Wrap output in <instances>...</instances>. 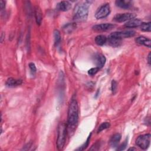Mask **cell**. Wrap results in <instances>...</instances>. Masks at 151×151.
I'll return each instance as SVG.
<instances>
[{
  "label": "cell",
  "mask_w": 151,
  "mask_h": 151,
  "mask_svg": "<svg viewBox=\"0 0 151 151\" xmlns=\"http://www.w3.org/2000/svg\"><path fill=\"white\" fill-rule=\"evenodd\" d=\"M135 41L137 44L140 45H143L148 48H150L151 47V41L150 39L145 37L143 36H140L135 39Z\"/></svg>",
  "instance_id": "8fae6325"
},
{
  "label": "cell",
  "mask_w": 151,
  "mask_h": 151,
  "mask_svg": "<svg viewBox=\"0 0 151 151\" xmlns=\"http://www.w3.org/2000/svg\"><path fill=\"white\" fill-rule=\"evenodd\" d=\"M115 4L116 6L119 8L123 9H128L132 5V1L126 0H117L115 2Z\"/></svg>",
  "instance_id": "2e32d148"
},
{
  "label": "cell",
  "mask_w": 151,
  "mask_h": 151,
  "mask_svg": "<svg viewBox=\"0 0 151 151\" xmlns=\"http://www.w3.org/2000/svg\"><path fill=\"white\" fill-rule=\"evenodd\" d=\"M127 145V139H126L124 141V142H123L120 146H119V147L117 149V150H124V149H126Z\"/></svg>",
  "instance_id": "484cf974"
},
{
  "label": "cell",
  "mask_w": 151,
  "mask_h": 151,
  "mask_svg": "<svg viewBox=\"0 0 151 151\" xmlns=\"http://www.w3.org/2000/svg\"><path fill=\"white\" fill-rule=\"evenodd\" d=\"M135 31L133 30H127L123 31H116L111 33L108 38L110 39H114L117 40H121L123 38H130L133 37L135 35Z\"/></svg>",
  "instance_id": "277c9868"
},
{
  "label": "cell",
  "mask_w": 151,
  "mask_h": 151,
  "mask_svg": "<svg viewBox=\"0 0 151 151\" xmlns=\"http://www.w3.org/2000/svg\"><path fill=\"white\" fill-rule=\"evenodd\" d=\"M0 7H1V10H3L5 8V1H4L2 0L1 1V2H0Z\"/></svg>",
  "instance_id": "83f0119b"
},
{
  "label": "cell",
  "mask_w": 151,
  "mask_h": 151,
  "mask_svg": "<svg viewBox=\"0 0 151 151\" xmlns=\"http://www.w3.org/2000/svg\"><path fill=\"white\" fill-rule=\"evenodd\" d=\"M76 24L75 23H68L63 27V29L65 33L70 34L76 29Z\"/></svg>",
  "instance_id": "e0dca14e"
},
{
  "label": "cell",
  "mask_w": 151,
  "mask_h": 151,
  "mask_svg": "<svg viewBox=\"0 0 151 151\" xmlns=\"http://www.w3.org/2000/svg\"><path fill=\"white\" fill-rule=\"evenodd\" d=\"M99 70H100V68L99 67H94V68H91L90 70H88V74L90 76H94L96 73H98Z\"/></svg>",
  "instance_id": "603a6c76"
},
{
  "label": "cell",
  "mask_w": 151,
  "mask_h": 151,
  "mask_svg": "<svg viewBox=\"0 0 151 151\" xmlns=\"http://www.w3.org/2000/svg\"><path fill=\"white\" fill-rule=\"evenodd\" d=\"M121 139V134L119 133L114 134L110 139L109 144L112 147H116L118 146V144Z\"/></svg>",
  "instance_id": "5bb4252c"
},
{
  "label": "cell",
  "mask_w": 151,
  "mask_h": 151,
  "mask_svg": "<svg viewBox=\"0 0 151 151\" xmlns=\"http://www.w3.org/2000/svg\"><path fill=\"white\" fill-rule=\"evenodd\" d=\"M136 149H134V148H130V149H129V150H135Z\"/></svg>",
  "instance_id": "f546056e"
},
{
  "label": "cell",
  "mask_w": 151,
  "mask_h": 151,
  "mask_svg": "<svg viewBox=\"0 0 151 151\" xmlns=\"http://www.w3.org/2000/svg\"><path fill=\"white\" fill-rule=\"evenodd\" d=\"M67 133V124L64 122L60 123L58 126L57 137L56 141L57 147L58 150L63 149L65 145Z\"/></svg>",
  "instance_id": "3957f363"
},
{
  "label": "cell",
  "mask_w": 151,
  "mask_h": 151,
  "mask_svg": "<svg viewBox=\"0 0 151 151\" xmlns=\"http://www.w3.org/2000/svg\"><path fill=\"white\" fill-rule=\"evenodd\" d=\"M107 41V38L103 35H99L95 38V42L98 45H103Z\"/></svg>",
  "instance_id": "ac0fdd59"
},
{
  "label": "cell",
  "mask_w": 151,
  "mask_h": 151,
  "mask_svg": "<svg viewBox=\"0 0 151 151\" xmlns=\"http://www.w3.org/2000/svg\"><path fill=\"white\" fill-rule=\"evenodd\" d=\"M110 126V123L109 122H104V123H101L99 126V128L97 129V132L99 133L101 132V131H103V130L109 128Z\"/></svg>",
  "instance_id": "7402d4cb"
},
{
  "label": "cell",
  "mask_w": 151,
  "mask_h": 151,
  "mask_svg": "<svg viewBox=\"0 0 151 151\" xmlns=\"http://www.w3.org/2000/svg\"><path fill=\"white\" fill-rule=\"evenodd\" d=\"M108 42L109 44L114 47H117L120 45L121 43H122V41L121 40H114V39H110L108 38Z\"/></svg>",
  "instance_id": "44dd1931"
},
{
  "label": "cell",
  "mask_w": 151,
  "mask_h": 151,
  "mask_svg": "<svg viewBox=\"0 0 151 151\" xmlns=\"http://www.w3.org/2000/svg\"><path fill=\"white\" fill-rule=\"evenodd\" d=\"M22 83L21 79H16L10 77L7 79L6 81V86L9 87H15L20 86Z\"/></svg>",
  "instance_id": "4fadbf2b"
},
{
  "label": "cell",
  "mask_w": 151,
  "mask_h": 151,
  "mask_svg": "<svg viewBox=\"0 0 151 151\" xmlns=\"http://www.w3.org/2000/svg\"><path fill=\"white\" fill-rule=\"evenodd\" d=\"M28 66H29V68L30 69V71H31V74H34L36 73V71H37V68H36L35 64L33 63H29Z\"/></svg>",
  "instance_id": "cb8c5ba5"
},
{
  "label": "cell",
  "mask_w": 151,
  "mask_h": 151,
  "mask_svg": "<svg viewBox=\"0 0 151 151\" xmlns=\"http://www.w3.org/2000/svg\"><path fill=\"white\" fill-rule=\"evenodd\" d=\"M94 61H95L96 64L97 65V67L101 68L105 64L106 59V57H104V55H103L101 54L97 53L94 56Z\"/></svg>",
  "instance_id": "9c48e42d"
},
{
  "label": "cell",
  "mask_w": 151,
  "mask_h": 151,
  "mask_svg": "<svg viewBox=\"0 0 151 151\" xmlns=\"http://www.w3.org/2000/svg\"><path fill=\"white\" fill-rule=\"evenodd\" d=\"M150 134H145L137 137L136 140V145L143 150L147 149L150 143Z\"/></svg>",
  "instance_id": "5b68a950"
},
{
  "label": "cell",
  "mask_w": 151,
  "mask_h": 151,
  "mask_svg": "<svg viewBox=\"0 0 151 151\" xmlns=\"http://www.w3.org/2000/svg\"><path fill=\"white\" fill-rule=\"evenodd\" d=\"M142 21L138 18H133L130 21H128L125 24L124 26L127 28H136L140 27L142 24Z\"/></svg>",
  "instance_id": "7c38bea8"
},
{
  "label": "cell",
  "mask_w": 151,
  "mask_h": 151,
  "mask_svg": "<svg viewBox=\"0 0 151 151\" xmlns=\"http://www.w3.org/2000/svg\"><path fill=\"white\" fill-rule=\"evenodd\" d=\"M136 15L132 13H123V14H117L114 18L113 20L117 22H122L124 21H130L134 18Z\"/></svg>",
  "instance_id": "52a82bcc"
},
{
  "label": "cell",
  "mask_w": 151,
  "mask_h": 151,
  "mask_svg": "<svg viewBox=\"0 0 151 151\" xmlns=\"http://www.w3.org/2000/svg\"><path fill=\"white\" fill-rule=\"evenodd\" d=\"M110 12V7L109 4L101 5L98 8L95 13V18L97 19H102L107 17Z\"/></svg>",
  "instance_id": "8992f818"
},
{
  "label": "cell",
  "mask_w": 151,
  "mask_h": 151,
  "mask_svg": "<svg viewBox=\"0 0 151 151\" xmlns=\"http://www.w3.org/2000/svg\"><path fill=\"white\" fill-rule=\"evenodd\" d=\"M90 137H91V134H90V136H88V137L87 138L86 142H85V143L82 145L81 147H80L78 149H77V150H84L88 145V143H89V141H90Z\"/></svg>",
  "instance_id": "d4e9b609"
},
{
  "label": "cell",
  "mask_w": 151,
  "mask_h": 151,
  "mask_svg": "<svg viewBox=\"0 0 151 151\" xmlns=\"http://www.w3.org/2000/svg\"><path fill=\"white\" fill-rule=\"evenodd\" d=\"M140 29L143 31L146 32H150L151 30V25H150V22H142L141 24Z\"/></svg>",
  "instance_id": "ffe728a7"
},
{
  "label": "cell",
  "mask_w": 151,
  "mask_h": 151,
  "mask_svg": "<svg viewBox=\"0 0 151 151\" xmlns=\"http://www.w3.org/2000/svg\"><path fill=\"white\" fill-rule=\"evenodd\" d=\"M114 24L110 23H104L95 25L92 27V28L96 31H107L112 29L114 28Z\"/></svg>",
  "instance_id": "ba28073f"
},
{
  "label": "cell",
  "mask_w": 151,
  "mask_h": 151,
  "mask_svg": "<svg viewBox=\"0 0 151 151\" xmlns=\"http://www.w3.org/2000/svg\"><path fill=\"white\" fill-rule=\"evenodd\" d=\"M71 8V4L70 2L67 1H63L58 2L56 5L57 10L60 11H67Z\"/></svg>",
  "instance_id": "30bf717a"
},
{
  "label": "cell",
  "mask_w": 151,
  "mask_h": 151,
  "mask_svg": "<svg viewBox=\"0 0 151 151\" xmlns=\"http://www.w3.org/2000/svg\"><path fill=\"white\" fill-rule=\"evenodd\" d=\"M54 45L55 46H57L61 41L60 32L57 29H55L54 31Z\"/></svg>",
  "instance_id": "d6986e66"
},
{
  "label": "cell",
  "mask_w": 151,
  "mask_h": 151,
  "mask_svg": "<svg viewBox=\"0 0 151 151\" xmlns=\"http://www.w3.org/2000/svg\"><path fill=\"white\" fill-rule=\"evenodd\" d=\"M34 15L37 24L38 25H40L42 19V13L38 6H36L34 8Z\"/></svg>",
  "instance_id": "9a60e30c"
},
{
  "label": "cell",
  "mask_w": 151,
  "mask_h": 151,
  "mask_svg": "<svg viewBox=\"0 0 151 151\" xmlns=\"http://www.w3.org/2000/svg\"><path fill=\"white\" fill-rule=\"evenodd\" d=\"M91 1H84L78 3L73 11V19L76 21L82 22L87 19L88 14V6Z\"/></svg>",
  "instance_id": "7a4b0ae2"
},
{
  "label": "cell",
  "mask_w": 151,
  "mask_h": 151,
  "mask_svg": "<svg viewBox=\"0 0 151 151\" xmlns=\"http://www.w3.org/2000/svg\"><path fill=\"white\" fill-rule=\"evenodd\" d=\"M117 87V82H116L115 80H113V81H111V91H112V92H113V94H114V93H115V91H116Z\"/></svg>",
  "instance_id": "4316f807"
},
{
  "label": "cell",
  "mask_w": 151,
  "mask_h": 151,
  "mask_svg": "<svg viewBox=\"0 0 151 151\" xmlns=\"http://www.w3.org/2000/svg\"><path fill=\"white\" fill-rule=\"evenodd\" d=\"M147 63L150 65V52L149 53L147 56Z\"/></svg>",
  "instance_id": "f1b7e54d"
},
{
  "label": "cell",
  "mask_w": 151,
  "mask_h": 151,
  "mask_svg": "<svg viewBox=\"0 0 151 151\" xmlns=\"http://www.w3.org/2000/svg\"><path fill=\"white\" fill-rule=\"evenodd\" d=\"M78 122V107L76 99L73 98L70 103L68 110L67 130L69 135L74 133Z\"/></svg>",
  "instance_id": "6da1fadb"
}]
</instances>
